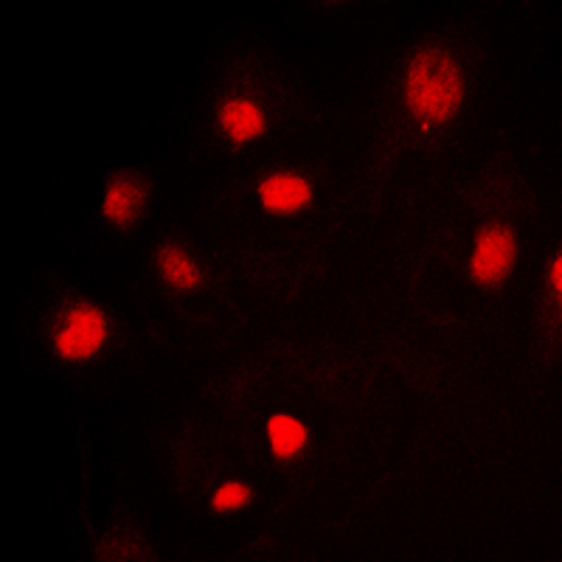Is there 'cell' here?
Listing matches in <instances>:
<instances>
[{
    "label": "cell",
    "mask_w": 562,
    "mask_h": 562,
    "mask_svg": "<svg viewBox=\"0 0 562 562\" xmlns=\"http://www.w3.org/2000/svg\"><path fill=\"white\" fill-rule=\"evenodd\" d=\"M214 124L231 147H248L268 133V110L250 93L225 97L214 110Z\"/></svg>",
    "instance_id": "cell-4"
},
{
    "label": "cell",
    "mask_w": 562,
    "mask_h": 562,
    "mask_svg": "<svg viewBox=\"0 0 562 562\" xmlns=\"http://www.w3.org/2000/svg\"><path fill=\"white\" fill-rule=\"evenodd\" d=\"M546 288H549V295L554 304L562 301V256L554 254L549 262V273H546Z\"/></svg>",
    "instance_id": "cell-11"
},
{
    "label": "cell",
    "mask_w": 562,
    "mask_h": 562,
    "mask_svg": "<svg viewBox=\"0 0 562 562\" xmlns=\"http://www.w3.org/2000/svg\"><path fill=\"white\" fill-rule=\"evenodd\" d=\"M99 557H104V560H144L147 554V549L140 543H135V540H108V543L99 546Z\"/></svg>",
    "instance_id": "cell-10"
},
{
    "label": "cell",
    "mask_w": 562,
    "mask_h": 562,
    "mask_svg": "<svg viewBox=\"0 0 562 562\" xmlns=\"http://www.w3.org/2000/svg\"><path fill=\"white\" fill-rule=\"evenodd\" d=\"M155 270H158L160 281L175 293H194L203 288V268L183 245H160L155 254Z\"/></svg>",
    "instance_id": "cell-7"
},
{
    "label": "cell",
    "mask_w": 562,
    "mask_h": 562,
    "mask_svg": "<svg viewBox=\"0 0 562 562\" xmlns=\"http://www.w3.org/2000/svg\"><path fill=\"white\" fill-rule=\"evenodd\" d=\"M147 186L133 175H115L102 194V217L115 228H130L144 217Z\"/></svg>",
    "instance_id": "cell-6"
},
{
    "label": "cell",
    "mask_w": 562,
    "mask_h": 562,
    "mask_svg": "<svg viewBox=\"0 0 562 562\" xmlns=\"http://www.w3.org/2000/svg\"><path fill=\"white\" fill-rule=\"evenodd\" d=\"M467 97L464 68L445 48H419L403 70V108L419 130H441Z\"/></svg>",
    "instance_id": "cell-1"
},
{
    "label": "cell",
    "mask_w": 562,
    "mask_h": 562,
    "mask_svg": "<svg viewBox=\"0 0 562 562\" xmlns=\"http://www.w3.org/2000/svg\"><path fill=\"white\" fill-rule=\"evenodd\" d=\"M254 501V490L245 481H223L217 490L211 492L209 506L214 515H234V512L248 509Z\"/></svg>",
    "instance_id": "cell-9"
},
{
    "label": "cell",
    "mask_w": 562,
    "mask_h": 562,
    "mask_svg": "<svg viewBox=\"0 0 562 562\" xmlns=\"http://www.w3.org/2000/svg\"><path fill=\"white\" fill-rule=\"evenodd\" d=\"M108 313L93 301H77L57 315L48 333V346L65 363H88L110 344Z\"/></svg>",
    "instance_id": "cell-2"
},
{
    "label": "cell",
    "mask_w": 562,
    "mask_h": 562,
    "mask_svg": "<svg viewBox=\"0 0 562 562\" xmlns=\"http://www.w3.org/2000/svg\"><path fill=\"white\" fill-rule=\"evenodd\" d=\"M265 436H268V450L276 461H295L310 448L307 425L299 416L284 414V411H276L268 416Z\"/></svg>",
    "instance_id": "cell-8"
},
{
    "label": "cell",
    "mask_w": 562,
    "mask_h": 562,
    "mask_svg": "<svg viewBox=\"0 0 562 562\" xmlns=\"http://www.w3.org/2000/svg\"><path fill=\"white\" fill-rule=\"evenodd\" d=\"M256 198L273 217H293L313 205L315 186L299 172H270L256 183Z\"/></svg>",
    "instance_id": "cell-5"
},
{
    "label": "cell",
    "mask_w": 562,
    "mask_h": 562,
    "mask_svg": "<svg viewBox=\"0 0 562 562\" xmlns=\"http://www.w3.org/2000/svg\"><path fill=\"white\" fill-rule=\"evenodd\" d=\"M518 265V237L506 223H486L475 231L467 276L479 288H501Z\"/></svg>",
    "instance_id": "cell-3"
}]
</instances>
